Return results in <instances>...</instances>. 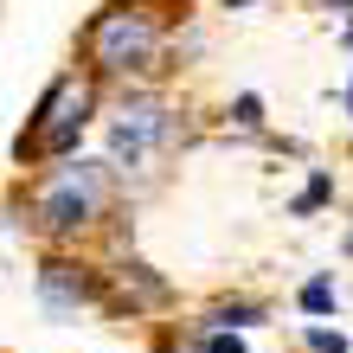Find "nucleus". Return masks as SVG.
Returning a JSON list of instances; mask_svg holds the SVG:
<instances>
[{
  "mask_svg": "<svg viewBox=\"0 0 353 353\" xmlns=\"http://www.w3.org/2000/svg\"><path fill=\"white\" fill-rule=\"evenodd\" d=\"M84 52L103 77H122V71H141L148 58L161 52V26L148 7H103L90 26H84Z\"/></svg>",
  "mask_w": 353,
  "mask_h": 353,
  "instance_id": "nucleus-2",
  "label": "nucleus"
},
{
  "mask_svg": "<svg viewBox=\"0 0 353 353\" xmlns=\"http://www.w3.org/2000/svg\"><path fill=\"white\" fill-rule=\"evenodd\" d=\"M212 321H225V327H257L263 308L257 302H225V308H212Z\"/></svg>",
  "mask_w": 353,
  "mask_h": 353,
  "instance_id": "nucleus-6",
  "label": "nucleus"
},
{
  "mask_svg": "<svg viewBox=\"0 0 353 353\" xmlns=\"http://www.w3.org/2000/svg\"><path fill=\"white\" fill-rule=\"evenodd\" d=\"M327 7H353V0H327Z\"/></svg>",
  "mask_w": 353,
  "mask_h": 353,
  "instance_id": "nucleus-11",
  "label": "nucleus"
},
{
  "mask_svg": "<svg viewBox=\"0 0 353 353\" xmlns=\"http://www.w3.org/2000/svg\"><path fill=\"white\" fill-rule=\"evenodd\" d=\"M232 116H238V129H257V122H263V103H257L251 90H244V97L232 103Z\"/></svg>",
  "mask_w": 353,
  "mask_h": 353,
  "instance_id": "nucleus-9",
  "label": "nucleus"
},
{
  "mask_svg": "<svg viewBox=\"0 0 353 353\" xmlns=\"http://www.w3.org/2000/svg\"><path fill=\"white\" fill-rule=\"evenodd\" d=\"M97 296H103L97 276L77 270V263H65V257H52L46 270H39V308H46L52 321H77V308H90Z\"/></svg>",
  "mask_w": 353,
  "mask_h": 353,
  "instance_id": "nucleus-5",
  "label": "nucleus"
},
{
  "mask_svg": "<svg viewBox=\"0 0 353 353\" xmlns=\"http://www.w3.org/2000/svg\"><path fill=\"white\" fill-rule=\"evenodd\" d=\"M308 353H347V334L341 327H308Z\"/></svg>",
  "mask_w": 353,
  "mask_h": 353,
  "instance_id": "nucleus-8",
  "label": "nucleus"
},
{
  "mask_svg": "<svg viewBox=\"0 0 353 353\" xmlns=\"http://www.w3.org/2000/svg\"><path fill=\"white\" fill-rule=\"evenodd\" d=\"M347 46H353V19H347Z\"/></svg>",
  "mask_w": 353,
  "mask_h": 353,
  "instance_id": "nucleus-12",
  "label": "nucleus"
},
{
  "mask_svg": "<svg viewBox=\"0 0 353 353\" xmlns=\"http://www.w3.org/2000/svg\"><path fill=\"white\" fill-rule=\"evenodd\" d=\"M347 110H353V84H347Z\"/></svg>",
  "mask_w": 353,
  "mask_h": 353,
  "instance_id": "nucleus-13",
  "label": "nucleus"
},
{
  "mask_svg": "<svg viewBox=\"0 0 353 353\" xmlns=\"http://www.w3.org/2000/svg\"><path fill=\"white\" fill-rule=\"evenodd\" d=\"M199 347H205V353H244L238 334H212V327H199Z\"/></svg>",
  "mask_w": 353,
  "mask_h": 353,
  "instance_id": "nucleus-10",
  "label": "nucleus"
},
{
  "mask_svg": "<svg viewBox=\"0 0 353 353\" xmlns=\"http://www.w3.org/2000/svg\"><path fill=\"white\" fill-rule=\"evenodd\" d=\"M174 135H180L174 116L161 110L154 97H129V103L116 110V129H110V168H122V174L141 168L154 148H174Z\"/></svg>",
  "mask_w": 353,
  "mask_h": 353,
  "instance_id": "nucleus-4",
  "label": "nucleus"
},
{
  "mask_svg": "<svg viewBox=\"0 0 353 353\" xmlns=\"http://www.w3.org/2000/svg\"><path fill=\"white\" fill-rule=\"evenodd\" d=\"M103 199H110V174H103V161H77V168H52L39 180V219H46V232H84V225L103 212Z\"/></svg>",
  "mask_w": 353,
  "mask_h": 353,
  "instance_id": "nucleus-3",
  "label": "nucleus"
},
{
  "mask_svg": "<svg viewBox=\"0 0 353 353\" xmlns=\"http://www.w3.org/2000/svg\"><path fill=\"white\" fill-rule=\"evenodd\" d=\"M302 308H308V315H327V308H334V283H327V276L302 283Z\"/></svg>",
  "mask_w": 353,
  "mask_h": 353,
  "instance_id": "nucleus-7",
  "label": "nucleus"
},
{
  "mask_svg": "<svg viewBox=\"0 0 353 353\" xmlns=\"http://www.w3.org/2000/svg\"><path fill=\"white\" fill-rule=\"evenodd\" d=\"M90 110H97V77L65 71L46 97H39L32 135H19V161L26 154H71L77 135H84V122H90Z\"/></svg>",
  "mask_w": 353,
  "mask_h": 353,
  "instance_id": "nucleus-1",
  "label": "nucleus"
}]
</instances>
